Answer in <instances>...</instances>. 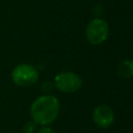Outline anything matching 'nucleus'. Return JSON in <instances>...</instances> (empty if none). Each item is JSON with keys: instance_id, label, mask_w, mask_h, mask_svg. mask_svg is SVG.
I'll list each match as a JSON object with an SVG mask.
<instances>
[{"instance_id": "f257e3e1", "label": "nucleus", "mask_w": 133, "mask_h": 133, "mask_svg": "<svg viewBox=\"0 0 133 133\" xmlns=\"http://www.w3.org/2000/svg\"><path fill=\"white\" fill-rule=\"evenodd\" d=\"M60 104L56 97L43 95L36 98L30 106V115L33 122L41 126L52 124L58 116Z\"/></svg>"}, {"instance_id": "f03ea898", "label": "nucleus", "mask_w": 133, "mask_h": 133, "mask_svg": "<svg viewBox=\"0 0 133 133\" xmlns=\"http://www.w3.org/2000/svg\"><path fill=\"white\" fill-rule=\"evenodd\" d=\"M12 82L21 87H28L38 80V71L29 63H21L14 68L11 72Z\"/></svg>"}, {"instance_id": "7ed1b4c3", "label": "nucleus", "mask_w": 133, "mask_h": 133, "mask_svg": "<svg viewBox=\"0 0 133 133\" xmlns=\"http://www.w3.org/2000/svg\"><path fill=\"white\" fill-rule=\"evenodd\" d=\"M109 34L108 23L102 18H95L86 26L85 35L91 45L103 44Z\"/></svg>"}, {"instance_id": "20e7f679", "label": "nucleus", "mask_w": 133, "mask_h": 133, "mask_svg": "<svg viewBox=\"0 0 133 133\" xmlns=\"http://www.w3.org/2000/svg\"><path fill=\"white\" fill-rule=\"evenodd\" d=\"M54 86L61 92L72 94L78 91L82 86V79L74 72H61L54 78Z\"/></svg>"}, {"instance_id": "39448f33", "label": "nucleus", "mask_w": 133, "mask_h": 133, "mask_svg": "<svg viewBox=\"0 0 133 133\" xmlns=\"http://www.w3.org/2000/svg\"><path fill=\"white\" fill-rule=\"evenodd\" d=\"M92 119L97 127L101 129H108L113 124L114 112L110 106L106 104H101L94 109Z\"/></svg>"}, {"instance_id": "423d86ee", "label": "nucleus", "mask_w": 133, "mask_h": 133, "mask_svg": "<svg viewBox=\"0 0 133 133\" xmlns=\"http://www.w3.org/2000/svg\"><path fill=\"white\" fill-rule=\"evenodd\" d=\"M117 75L121 78H131L133 77V59L123 60L116 69Z\"/></svg>"}, {"instance_id": "0eeeda50", "label": "nucleus", "mask_w": 133, "mask_h": 133, "mask_svg": "<svg viewBox=\"0 0 133 133\" xmlns=\"http://www.w3.org/2000/svg\"><path fill=\"white\" fill-rule=\"evenodd\" d=\"M36 126H37V124H36L35 122L29 121V122H27V123L24 125V127H23V132H24V133H33V132L36 130Z\"/></svg>"}, {"instance_id": "6e6552de", "label": "nucleus", "mask_w": 133, "mask_h": 133, "mask_svg": "<svg viewBox=\"0 0 133 133\" xmlns=\"http://www.w3.org/2000/svg\"><path fill=\"white\" fill-rule=\"evenodd\" d=\"M37 133H55V131L52 128L48 127V126H42L37 130Z\"/></svg>"}]
</instances>
